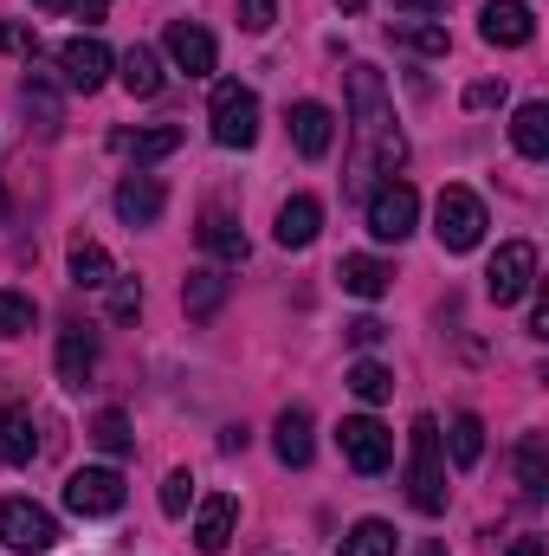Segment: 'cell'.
<instances>
[{
  "mask_svg": "<svg viewBox=\"0 0 549 556\" xmlns=\"http://www.w3.org/2000/svg\"><path fill=\"white\" fill-rule=\"evenodd\" d=\"M233 518H240V498H233V492L201 498V518H194V551H201V556H220L227 544H233Z\"/></svg>",
  "mask_w": 549,
  "mask_h": 556,
  "instance_id": "2e32d148",
  "label": "cell"
},
{
  "mask_svg": "<svg viewBox=\"0 0 549 556\" xmlns=\"http://www.w3.org/2000/svg\"><path fill=\"white\" fill-rule=\"evenodd\" d=\"M272 20H278V0H240V26L246 33H266Z\"/></svg>",
  "mask_w": 549,
  "mask_h": 556,
  "instance_id": "74e56055",
  "label": "cell"
},
{
  "mask_svg": "<svg viewBox=\"0 0 549 556\" xmlns=\"http://www.w3.org/2000/svg\"><path fill=\"white\" fill-rule=\"evenodd\" d=\"M413 220H420V194H413L408 181H382L369 194V233L375 240H408Z\"/></svg>",
  "mask_w": 549,
  "mask_h": 556,
  "instance_id": "9c48e42d",
  "label": "cell"
},
{
  "mask_svg": "<svg viewBox=\"0 0 549 556\" xmlns=\"http://www.w3.org/2000/svg\"><path fill=\"white\" fill-rule=\"evenodd\" d=\"M188 498H194V472H188V466H175V472L162 479V511H168V518H181V511H188Z\"/></svg>",
  "mask_w": 549,
  "mask_h": 556,
  "instance_id": "e575fe53",
  "label": "cell"
},
{
  "mask_svg": "<svg viewBox=\"0 0 549 556\" xmlns=\"http://www.w3.org/2000/svg\"><path fill=\"white\" fill-rule=\"evenodd\" d=\"M0 52L33 59V52H39V33H33V26H20V20H0Z\"/></svg>",
  "mask_w": 549,
  "mask_h": 556,
  "instance_id": "8d00e7d4",
  "label": "cell"
},
{
  "mask_svg": "<svg viewBox=\"0 0 549 556\" xmlns=\"http://www.w3.org/2000/svg\"><path fill=\"white\" fill-rule=\"evenodd\" d=\"M20 104H26V117H39V130H46V137H59L65 111H59V91H52V85H46L39 72H33V78L20 85Z\"/></svg>",
  "mask_w": 549,
  "mask_h": 556,
  "instance_id": "83f0119b",
  "label": "cell"
},
{
  "mask_svg": "<svg viewBox=\"0 0 549 556\" xmlns=\"http://www.w3.org/2000/svg\"><path fill=\"white\" fill-rule=\"evenodd\" d=\"M388 33H395L401 46H413V52H426V59H446V52H452L446 26H433V20H395Z\"/></svg>",
  "mask_w": 549,
  "mask_h": 556,
  "instance_id": "4dcf8cb0",
  "label": "cell"
},
{
  "mask_svg": "<svg viewBox=\"0 0 549 556\" xmlns=\"http://www.w3.org/2000/svg\"><path fill=\"white\" fill-rule=\"evenodd\" d=\"M207 124H214V142H220V149H253V142H259V98L227 78V85H214Z\"/></svg>",
  "mask_w": 549,
  "mask_h": 556,
  "instance_id": "277c9868",
  "label": "cell"
},
{
  "mask_svg": "<svg viewBox=\"0 0 549 556\" xmlns=\"http://www.w3.org/2000/svg\"><path fill=\"white\" fill-rule=\"evenodd\" d=\"M420 556H446V544H439V538H433V544H420Z\"/></svg>",
  "mask_w": 549,
  "mask_h": 556,
  "instance_id": "ee69618b",
  "label": "cell"
},
{
  "mask_svg": "<svg viewBox=\"0 0 549 556\" xmlns=\"http://www.w3.org/2000/svg\"><path fill=\"white\" fill-rule=\"evenodd\" d=\"M349 104H356V137L369 149L362 181L369 175H395L408 162V137L395 130V111H388V91H382V72L375 65H349Z\"/></svg>",
  "mask_w": 549,
  "mask_h": 556,
  "instance_id": "6da1fadb",
  "label": "cell"
},
{
  "mask_svg": "<svg viewBox=\"0 0 549 556\" xmlns=\"http://www.w3.org/2000/svg\"><path fill=\"white\" fill-rule=\"evenodd\" d=\"M336 278H343V291H356V298H382V291L395 285V266H382V260H369V253H349V260L336 266Z\"/></svg>",
  "mask_w": 549,
  "mask_h": 556,
  "instance_id": "44dd1931",
  "label": "cell"
},
{
  "mask_svg": "<svg viewBox=\"0 0 549 556\" xmlns=\"http://www.w3.org/2000/svg\"><path fill=\"white\" fill-rule=\"evenodd\" d=\"M33 7H52V13H59V7H72V0H33Z\"/></svg>",
  "mask_w": 549,
  "mask_h": 556,
  "instance_id": "bcb514c9",
  "label": "cell"
},
{
  "mask_svg": "<svg viewBox=\"0 0 549 556\" xmlns=\"http://www.w3.org/2000/svg\"><path fill=\"white\" fill-rule=\"evenodd\" d=\"M162 207H168V188L155 175H124V188H117V220L124 227H155Z\"/></svg>",
  "mask_w": 549,
  "mask_h": 556,
  "instance_id": "9a60e30c",
  "label": "cell"
},
{
  "mask_svg": "<svg viewBox=\"0 0 549 556\" xmlns=\"http://www.w3.org/2000/svg\"><path fill=\"white\" fill-rule=\"evenodd\" d=\"M485 291H491V304L531 298V291H537V247H531V240H505V247L491 253V266H485Z\"/></svg>",
  "mask_w": 549,
  "mask_h": 556,
  "instance_id": "8992f818",
  "label": "cell"
},
{
  "mask_svg": "<svg viewBox=\"0 0 549 556\" xmlns=\"http://www.w3.org/2000/svg\"><path fill=\"white\" fill-rule=\"evenodd\" d=\"M505 556H544V544H537V538H518V544H511Z\"/></svg>",
  "mask_w": 549,
  "mask_h": 556,
  "instance_id": "7bdbcfd3",
  "label": "cell"
},
{
  "mask_svg": "<svg viewBox=\"0 0 549 556\" xmlns=\"http://www.w3.org/2000/svg\"><path fill=\"white\" fill-rule=\"evenodd\" d=\"M194 233H201V247H207L214 260H227V266H246V253H253V240H246V227H240L233 214H220V207H207Z\"/></svg>",
  "mask_w": 549,
  "mask_h": 556,
  "instance_id": "e0dca14e",
  "label": "cell"
},
{
  "mask_svg": "<svg viewBox=\"0 0 549 556\" xmlns=\"http://www.w3.org/2000/svg\"><path fill=\"white\" fill-rule=\"evenodd\" d=\"M478 39H485V46H531V39H537V20H531L524 0H485Z\"/></svg>",
  "mask_w": 549,
  "mask_h": 556,
  "instance_id": "7c38bea8",
  "label": "cell"
},
{
  "mask_svg": "<svg viewBox=\"0 0 549 556\" xmlns=\"http://www.w3.org/2000/svg\"><path fill=\"white\" fill-rule=\"evenodd\" d=\"M446 446H452V466H459V472H465V466H478V459H485V420H478V415H452Z\"/></svg>",
  "mask_w": 549,
  "mask_h": 556,
  "instance_id": "484cf974",
  "label": "cell"
},
{
  "mask_svg": "<svg viewBox=\"0 0 549 556\" xmlns=\"http://www.w3.org/2000/svg\"><path fill=\"white\" fill-rule=\"evenodd\" d=\"M117 72H124V91H130V98H155V91H162V59H155L149 46H130V52L117 59Z\"/></svg>",
  "mask_w": 549,
  "mask_h": 556,
  "instance_id": "d4e9b609",
  "label": "cell"
},
{
  "mask_svg": "<svg viewBox=\"0 0 549 556\" xmlns=\"http://www.w3.org/2000/svg\"><path fill=\"white\" fill-rule=\"evenodd\" d=\"M491 104H505V78H485L465 91V111H491Z\"/></svg>",
  "mask_w": 549,
  "mask_h": 556,
  "instance_id": "f35d334b",
  "label": "cell"
},
{
  "mask_svg": "<svg viewBox=\"0 0 549 556\" xmlns=\"http://www.w3.org/2000/svg\"><path fill=\"white\" fill-rule=\"evenodd\" d=\"M336 7H343V13H362V7H369V0H336Z\"/></svg>",
  "mask_w": 549,
  "mask_h": 556,
  "instance_id": "f6af8a7d",
  "label": "cell"
},
{
  "mask_svg": "<svg viewBox=\"0 0 549 556\" xmlns=\"http://www.w3.org/2000/svg\"><path fill=\"white\" fill-rule=\"evenodd\" d=\"M408 498L426 518L446 511V446H439V420L433 415H420L408 427Z\"/></svg>",
  "mask_w": 549,
  "mask_h": 556,
  "instance_id": "7a4b0ae2",
  "label": "cell"
},
{
  "mask_svg": "<svg viewBox=\"0 0 549 556\" xmlns=\"http://www.w3.org/2000/svg\"><path fill=\"white\" fill-rule=\"evenodd\" d=\"M343 459L362 472V479H375V472H388V459H395V433L382 427V420H369V415H349L343 420Z\"/></svg>",
  "mask_w": 549,
  "mask_h": 556,
  "instance_id": "ba28073f",
  "label": "cell"
},
{
  "mask_svg": "<svg viewBox=\"0 0 549 556\" xmlns=\"http://www.w3.org/2000/svg\"><path fill=\"white\" fill-rule=\"evenodd\" d=\"M291 142H297V155L323 162V155H330V142H336V117H330V104H317V98L291 104Z\"/></svg>",
  "mask_w": 549,
  "mask_h": 556,
  "instance_id": "5bb4252c",
  "label": "cell"
},
{
  "mask_svg": "<svg viewBox=\"0 0 549 556\" xmlns=\"http://www.w3.org/2000/svg\"><path fill=\"white\" fill-rule=\"evenodd\" d=\"M162 46H168V59L188 72V78H207L214 72V33L207 26H194V20H168V33H162Z\"/></svg>",
  "mask_w": 549,
  "mask_h": 556,
  "instance_id": "8fae6325",
  "label": "cell"
},
{
  "mask_svg": "<svg viewBox=\"0 0 549 556\" xmlns=\"http://www.w3.org/2000/svg\"><path fill=\"white\" fill-rule=\"evenodd\" d=\"M111 46L104 39H91V33H78V39H65L59 46V78L72 85V91H98L104 78H111Z\"/></svg>",
  "mask_w": 549,
  "mask_h": 556,
  "instance_id": "30bf717a",
  "label": "cell"
},
{
  "mask_svg": "<svg viewBox=\"0 0 549 556\" xmlns=\"http://www.w3.org/2000/svg\"><path fill=\"white\" fill-rule=\"evenodd\" d=\"M433 233H439L446 253H472V247L485 240V201H478L472 188H439V201H433Z\"/></svg>",
  "mask_w": 549,
  "mask_h": 556,
  "instance_id": "3957f363",
  "label": "cell"
},
{
  "mask_svg": "<svg viewBox=\"0 0 549 556\" xmlns=\"http://www.w3.org/2000/svg\"><path fill=\"white\" fill-rule=\"evenodd\" d=\"M137 311H142V285H137V278H111V317H117V324H130Z\"/></svg>",
  "mask_w": 549,
  "mask_h": 556,
  "instance_id": "d590c367",
  "label": "cell"
},
{
  "mask_svg": "<svg viewBox=\"0 0 549 556\" xmlns=\"http://www.w3.org/2000/svg\"><path fill=\"white\" fill-rule=\"evenodd\" d=\"M72 7H78V20H85V26H98V20L111 13V0H72Z\"/></svg>",
  "mask_w": 549,
  "mask_h": 556,
  "instance_id": "b9f144b4",
  "label": "cell"
},
{
  "mask_svg": "<svg viewBox=\"0 0 549 556\" xmlns=\"http://www.w3.org/2000/svg\"><path fill=\"white\" fill-rule=\"evenodd\" d=\"M181 304H188V317H214L220 304H227V278L220 273H188V285H181Z\"/></svg>",
  "mask_w": 549,
  "mask_h": 556,
  "instance_id": "4316f807",
  "label": "cell"
},
{
  "mask_svg": "<svg viewBox=\"0 0 549 556\" xmlns=\"http://www.w3.org/2000/svg\"><path fill=\"white\" fill-rule=\"evenodd\" d=\"M511 142H518V155L544 162L549 155V104H518V117H511Z\"/></svg>",
  "mask_w": 549,
  "mask_h": 556,
  "instance_id": "603a6c76",
  "label": "cell"
},
{
  "mask_svg": "<svg viewBox=\"0 0 549 556\" xmlns=\"http://www.w3.org/2000/svg\"><path fill=\"white\" fill-rule=\"evenodd\" d=\"M272 433H278L272 446H278V459H284V466H310V453H317V433H310V415H304V408H284Z\"/></svg>",
  "mask_w": 549,
  "mask_h": 556,
  "instance_id": "d6986e66",
  "label": "cell"
},
{
  "mask_svg": "<svg viewBox=\"0 0 549 556\" xmlns=\"http://www.w3.org/2000/svg\"><path fill=\"white\" fill-rule=\"evenodd\" d=\"M395 13H408V20H426V13H446V0H388Z\"/></svg>",
  "mask_w": 549,
  "mask_h": 556,
  "instance_id": "60d3db41",
  "label": "cell"
},
{
  "mask_svg": "<svg viewBox=\"0 0 549 556\" xmlns=\"http://www.w3.org/2000/svg\"><path fill=\"white\" fill-rule=\"evenodd\" d=\"M0 544L20 551V556H46L59 544V525H52V511L33 505V498H0Z\"/></svg>",
  "mask_w": 549,
  "mask_h": 556,
  "instance_id": "5b68a950",
  "label": "cell"
},
{
  "mask_svg": "<svg viewBox=\"0 0 549 556\" xmlns=\"http://www.w3.org/2000/svg\"><path fill=\"white\" fill-rule=\"evenodd\" d=\"M349 389H356L362 402H388V395H395V369H382V363L362 356V363L349 369Z\"/></svg>",
  "mask_w": 549,
  "mask_h": 556,
  "instance_id": "d6a6232c",
  "label": "cell"
},
{
  "mask_svg": "<svg viewBox=\"0 0 549 556\" xmlns=\"http://www.w3.org/2000/svg\"><path fill=\"white\" fill-rule=\"evenodd\" d=\"M33 453H39V440H33V415H20V408L0 415V459H7V466H26Z\"/></svg>",
  "mask_w": 549,
  "mask_h": 556,
  "instance_id": "f546056e",
  "label": "cell"
},
{
  "mask_svg": "<svg viewBox=\"0 0 549 556\" xmlns=\"http://www.w3.org/2000/svg\"><path fill=\"white\" fill-rule=\"evenodd\" d=\"M382 337H388V330H382L375 317H356V324H349V343H356V350H375Z\"/></svg>",
  "mask_w": 549,
  "mask_h": 556,
  "instance_id": "ab89813d",
  "label": "cell"
},
{
  "mask_svg": "<svg viewBox=\"0 0 549 556\" xmlns=\"http://www.w3.org/2000/svg\"><path fill=\"white\" fill-rule=\"evenodd\" d=\"M91 440H98V446H104L111 459H124V453L137 446V433H130V420L117 415V408H104V415L91 420Z\"/></svg>",
  "mask_w": 549,
  "mask_h": 556,
  "instance_id": "1f68e13d",
  "label": "cell"
},
{
  "mask_svg": "<svg viewBox=\"0 0 549 556\" xmlns=\"http://www.w3.org/2000/svg\"><path fill=\"white\" fill-rule=\"evenodd\" d=\"M111 149H117V155H130V162H162V155H175V149H181V130H168V124H162V130H117V137H111Z\"/></svg>",
  "mask_w": 549,
  "mask_h": 556,
  "instance_id": "ffe728a7",
  "label": "cell"
},
{
  "mask_svg": "<svg viewBox=\"0 0 549 556\" xmlns=\"http://www.w3.org/2000/svg\"><path fill=\"white\" fill-rule=\"evenodd\" d=\"M317 233H323V201H317V194H291V201L278 207V247L297 253V247H310Z\"/></svg>",
  "mask_w": 549,
  "mask_h": 556,
  "instance_id": "ac0fdd59",
  "label": "cell"
},
{
  "mask_svg": "<svg viewBox=\"0 0 549 556\" xmlns=\"http://www.w3.org/2000/svg\"><path fill=\"white\" fill-rule=\"evenodd\" d=\"M98 369V330L91 324H65L59 330V382L65 389H85Z\"/></svg>",
  "mask_w": 549,
  "mask_h": 556,
  "instance_id": "4fadbf2b",
  "label": "cell"
},
{
  "mask_svg": "<svg viewBox=\"0 0 549 556\" xmlns=\"http://www.w3.org/2000/svg\"><path fill=\"white\" fill-rule=\"evenodd\" d=\"M518 485H524V498L549 492V433H524L518 440Z\"/></svg>",
  "mask_w": 549,
  "mask_h": 556,
  "instance_id": "7402d4cb",
  "label": "cell"
},
{
  "mask_svg": "<svg viewBox=\"0 0 549 556\" xmlns=\"http://www.w3.org/2000/svg\"><path fill=\"white\" fill-rule=\"evenodd\" d=\"M111 253H104V247H98V240H72V285H78V291H104V285H111Z\"/></svg>",
  "mask_w": 549,
  "mask_h": 556,
  "instance_id": "cb8c5ba5",
  "label": "cell"
},
{
  "mask_svg": "<svg viewBox=\"0 0 549 556\" xmlns=\"http://www.w3.org/2000/svg\"><path fill=\"white\" fill-rule=\"evenodd\" d=\"M336 556H395V525H382V518H362L343 544H336Z\"/></svg>",
  "mask_w": 549,
  "mask_h": 556,
  "instance_id": "f1b7e54d",
  "label": "cell"
},
{
  "mask_svg": "<svg viewBox=\"0 0 549 556\" xmlns=\"http://www.w3.org/2000/svg\"><path fill=\"white\" fill-rule=\"evenodd\" d=\"M65 511H78V518H111V511H124V472H117V466H85V472H72V479H65Z\"/></svg>",
  "mask_w": 549,
  "mask_h": 556,
  "instance_id": "52a82bcc",
  "label": "cell"
},
{
  "mask_svg": "<svg viewBox=\"0 0 549 556\" xmlns=\"http://www.w3.org/2000/svg\"><path fill=\"white\" fill-rule=\"evenodd\" d=\"M33 298H20V291H0V337H26L33 330Z\"/></svg>",
  "mask_w": 549,
  "mask_h": 556,
  "instance_id": "836d02e7",
  "label": "cell"
}]
</instances>
